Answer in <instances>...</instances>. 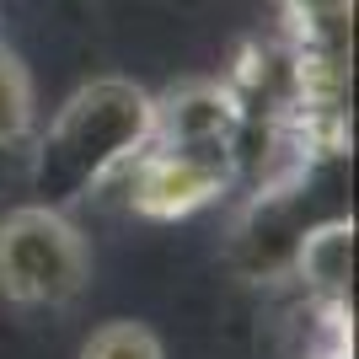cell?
<instances>
[{
    "mask_svg": "<svg viewBox=\"0 0 359 359\" xmlns=\"http://www.w3.org/2000/svg\"><path fill=\"white\" fill-rule=\"evenodd\" d=\"M236 150H177V145H145L135 156V204L150 220H182L204 210L231 188Z\"/></svg>",
    "mask_w": 359,
    "mask_h": 359,
    "instance_id": "3",
    "label": "cell"
},
{
    "mask_svg": "<svg viewBox=\"0 0 359 359\" xmlns=\"http://www.w3.org/2000/svg\"><path fill=\"white\" fill-rule=\"evenodd\" d=\"M91 279L86 241L65 210L22 204L0 215V295L16 306H70Z\"/></svg>",
    "mask_w": 359,
    "mask_h": 359,
    "instance_id": "2",
    "label": "cell"
},
{
    "mask_svg": "<svg viewBox=\"0 0 359 359\" xmlns=\"http://www.w3.org/2000/svg\"><path fill=\"white\" fill-rule=\"evenodd\" d=\"M295 273L316 295L348 300V279H354V220H348V215L316 220L295 247Z\"/></svg>",
    "mask_w": 359,
    "mask_h": 359,
    "instance_id": "6",
    "label": "cell"
},
{
    "mask_svg": "<svg viewBox=\"0 0 359 359\" xmlns=\"http://www.w3.org/2000/svg\"><path fill=\"white\" fill-rule=\"evenodd\" d=\"M156 140V97L123 75L86 81L32 150V204L70 210Z\"/></svg>",
    "mask_w": 359,
    "mask_h": 359,
    "instance_id": "1",
    "label": "cell"
},
{
    "mask_svg": "<svg viewBox=\"0 0 359 359\" xmlns=\"http://www.w3.org/2000/svg\"><path fill=\"white\" fill-rule=\"evenodd\" d=\"M32 118H38L32 75H27V65L16 60L11 48L0 43V145L27 140V135H32Z\"/></svg>",
    "mask_w": 359,
    "mask_h": 359,
    "instance_id": "7",
    "label": "cell"
},
{
    "mask_svg": "<svg viewBox=\"0 0 359 359\" xmlns=\"http://www.w3.org/2000/svg\"><path fill=\"white\" fill-rule=\"evenodd\" d=\"M311 225L316 220L300 210V188H273L241 215L236 236H231V263L247 279H273V273L295 269V247Z\"/></svg>",
    "mask_w": 359,
    "mask_h": 359,
    "instance_id": "5",
    "label": "cell"
},
{
    "mask_svg": "<svg viewBox=\"0 0 359 359\" xmlns=\"http://www.w3.org/2000/svg\"><path fill=\"white\" fill-rule=\"evenodd\" d=\"M81 359H166V348L145 322H102L81 344Z\"/></svg>",
    "mask_w": 359,
    "mask_h": 359,
    "instance_id": "8",
    "label": "cell"
},
{
    "mask_svg": "<svg viewBox=\"0 0 359 359\" xmlns=\"http://www.w3.org/2000/svg\"><path fill=\"white\" fill-rule=\"evenodd\" d=\"M241 107L236 86L220 81H188V86L166 91L156 102V140L150 145H177V150H236L241 145Z\"/></svg>",
    "mask_w": 359,
    "mask_h": 359,
    "instance_id": "4",
    "label": "cell"
}]
</instances>
